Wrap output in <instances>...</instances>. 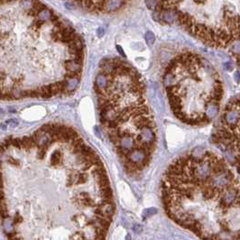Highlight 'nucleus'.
Returning a JSON list of instances; mask_svg holds the SVG:
<instances>
[{
  "instance_id": "obj_3",
  "label": "nucleus",
  "mask_w": 240,
  "mask_h": 240,
  "mask_svg": "<svg viewBox=\"0 0 240 240\" xmlns=\"http://www.w3.org/2000/svg\"><path fill=\"white\" fill-rule=\"evenodd\" d=\"M167 215L202 240H240V182L215 153L194 150L173 161L161 186Z\"/></svg>"
},
{
  "instance_id": "obj_6",
  "label": "nucleus",
  "mask_w": 240,
  "mask_h": 240,
  "mask_svg": "<svg viewBox=\"0 0 240 240\" xmlns=\"http://www.w3.org/2000/svg\"><path fill=\"white\" fill-rule=\"evenodd\" d=\"M164 23H176L203 43L224 48L240 39L236 0H145Z\"/></svg>"
},
{
  "instance_id": "obj_5",
  "label": "nucleus",
  "mask_w": 240,
  "mask_h": 240,
  "mask_svg": "<svg viewBox=\"0 0 240 240\" xmlns=\"http://www.w3.org/2000/svg\"><path fill=\"white\" fill-rule=\"evenodd\" d=\"M163 86L174 116L191 125L210 123L216 118L224 88L215 68L203 56L184 52L168 63Z\"/></svg>"
},
{
  "instance_id": "obj_1",
  "label": "nucleus",
  "mask_w": 240,
  "mask_h": 240,
  "mask_svg": "<svg viewBox=\"0 0 240 240\" xmlns=\"http://www.w3.org/2000/svg\"><path fill=\"white\" fill-rule=\"evenodd\" d=\"M7 240H107L115 214L99 154L71 126L50 123L1 146Z\"/></svg>"
},
{
  "instance_id": "obj_2",
  "label": "nucleus",
  "mask_w": 240,
  "mask_h": 240,
  "mask_svg": "<svg viewBox=\"0 0 240 240\" xmlns=\"http://www.w3.org/2000/svg\"><path fill=\"white\" fill-rule=\"evenodd\" d=\"M1 99H52L80 87L85 60L79 33L40 0H1Z\"/></svg>"
},
{
  "instance_id": "obj_7",
  "label": "nucleus",
  "mask_w": 240,
  "mask_h": 240,
  "mask_svg": "<svg viewBox=\"0 0 240 240\" xmlns=\"http://www.w3.org/2000/svg\"><path fill=\"white\" fill-rule=\"evenodd\" d=\"M145 40H146V42H147L149 44H153V43H154V41H155V37H154V35H153V33L148 32V33L145 34Z\"/></svg>"
},
{
  "instance_id": "obj_4",
  "label": "nucleus",
  "mask_w": 240,
  "mask_h": 240,
  "mask_svg": "<svg viewBox=\"0 0 240 240\" xmlns=\"http://www.w3.org/2000/svg\"><path fill=\"white\" fill-rule=\"evenodd\" d=\"M101 125L128 173L151 163L157 145V127L139 72L118 57L99 62L94 80Z\"/></svg>"
}]
</instances>
